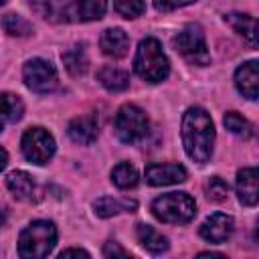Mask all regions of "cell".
I'll list each match as a JSON object with an SVG mask.
<instances>
[{
  "mask_svg": "<svg viewBox=\"0 0 259 259\" xmlns=\"http://www.w3.org/2000/svg\"><path fill=\"white\" fill-rule=\"evenodd\" d=\"M138 241L146 251H150L154 255L164 253L168 249V239L162 237L156 229H152L148 225H138Z\"/></svg>",
  "mask_w": 259,
  "mask_h": 259,
  "instance_id": "cell-19",
  "label": "cell"
},
{
  "mask_svg": "<svg viewBox=\"0 0 259 259\" xmlns=\"http://www.w3.org/2000/svg\"><path fill=\"white\" fill-rule=\"evenodd\" d=\"M111 180H113V184H115L117 188L127 190V188H134L140 178H138V170H136L132 164L119 162V164L111 170Z\"/></svg>",
  "mask_w": 259,
  "mask_h": 259,
  "instance_id": "cell-23",
  "label": "cell"
},
{
  "mask_svg": "<svg viewBox=\"0 0 259 259\" xmlns=\"http://www.w3.org/2000/svg\"><path fill=\"white\" fill-rule=\"evenodd\" d=\"M174 47L192 65H206L210 59L208 51H206L204 32L198 24H188L184 30H180L174 38Z\"/></svg>",
  "mask_w": 259,
  "mask_h": 259,
  "instance_id": "cell-6",
  "label": "cell"
},
{
  "mask_svg": "<svg viewBox=\"0 0 259 259\" xmlns=\"http://www.w3.org/2000/svg\"><path fill=\"white\" fill-rule=\"evenodd\" d=\"M196 0H154V6L160 10V12H170V10H176V8H182L186 4H192Z\"/></svg>",
  "mask_w": 259,
  "mask_h": 259,
  "instance_id": "cell-29",
  "label": "cell"
},
{
  "mask_svg": "<svg viewBox=\"0 0 259 259\" xmlns=\"http://www.w3.org/2000/svg\"><path fill=\"white\" fill-rule=\"evenodd\" d=\"M99 45H101V51L113 59H119L127 53L130 49V38L127 34L121 30V28H107L101 38H99Z\"/></svg>",
  "mask_w": 259,
  "mask_h": 259,
  "instance_id": "cell-15",
  "label": "cell"
},
{
  "mask_svg": "<svg viewBox=\"0 0 259 259\" xmlns=\"http://www.w3.org/2000/svg\"><path fill=\"white\" fill-rule=\"evenodd\" d=\"M28 6L42 18L51 22H63L69 20L71 8L65 0H28Z\"/></svg>",
  "mask_w": 259,
  "mask_h": 259,
  "instance_id": "cell-14",
  "label": "cell"
},
{
  "mask_svg": "<svg viewBox=\"0 0 259 259\" xmlns=\"http://www.w3.org/2000/svg\"><path fill=\"white\" fill-rule=\"evenodd\" d=\"M237 194L245 206H255L259 198L257 186V168H241L237 172Z\"/></svg>",
  "mask_w": 259,
  "mask_h": 259,
  "instance_id": "cell-11",
  "label": "cell"
},
{
  "mask_svg": "<svg viewBox=\"0 0 259 259\" xmlns=\"http://www.w3.org/2000/svg\"><path fill=\"white\" fill-rule=\"evenodd\" d=\"M22 154L32 164H47L55 154V140L42 127H30L24 132L20 142Z\"/></svg>",
  "mask_w": 259,
  "mask_h": 259,
  "instance_id": "cell-7",
  "label": "cell"
},
{
  "mask_svg": "<svg viewBox=\"0 0 259 259\" xmlns=\"http://www.w3.org/2000/svg\"><path fill=\"white\" fill-rule=\"evenodd\" d=\"M4 2H6V0H0V6H2V4H4Z\"/></svg>",
  "mask_w": 259,
  "mask_h": 259,
  "instance_id": "cell-34",
  "label": "cell"
},
{
  "mask_svg": "<svg viewBox=\"0 0 259 259\" xmlns=\"http://www.w3.org/2000/svg\"><path fill=\"white\" fill-rule=\"evenodd\" d=\"M6 162H8V154H6V150H2V148H0V172L4 170Z\"/></svg>",
  "mask_w": 259,
  "mask_h": 259,
  "instance_id": "cell-32",
  "label": "cell"
},
{
  "mask_svg": "<svg viewBox=\"0 0 259 259\" xmlns=\"http://www.w3.org/2000/svg\"><path fill=\"white\" fill-rule=\"evenodd\" d=\"M235 85L247 99H257L259 95V75H257V61H249L241 65L235 73Z\"/></svg>",
  "mask_w": 259,
  "mask_h": 259,
  "instance_id": "cell-13",
  "label": "cell"
},
{
  "mask_svg": "<svg viewBox=\"0 0 259 259\" xmlns=\"http://www.w3.org/2000/svg\"><path fill=\"white\" fill-rule=\"evenodd\" d=\"M138 204L134 200H117V198H111V196H103L99 200H95L93 208H95V214L101 217V219H107V217H113L117 212H123V210H134Z\"/></svg>",
  "mask_w": 259,
  "mask_h": 259,
  "instance_id": "cell-20",
  "label": "cell"
},
{
  "mask_svg": "<svg viewBox=\"0 0 259 259\" xmlns=\"http://www.w3.org/2000/svg\"><path fill=\"white\" fill-rule=\"evenodd\" d=\"M97 119L93 115H81V117H75L69 121V127H67V134L73 142L77 144H93L97 140Z\"/></svg>",
  "mask_w": 259,
  "mask_h": 259,
  "instance_id": "cell-12",
  "label": "cell"
},
{
  "mask_svg": "<svg viewBox=\"0 0 259 259\" xmlns=\"http://www.w3.org/2000/svg\"><path fill=\"white\" fill-rule=\"evenodd\" d=\"M97 79L107 91H125L130 87V75L123 69L113 65L101 67V71L97 73Z\"/></svg>",
  "mask_w": 259,
  "mask_h": 259,
  "instance_id": "cell-17",
  "label": "cell"
},
{
  "mask_svg": "<svg viewBox=\"0 0 259 259\" xmlns=\"http://www.w3.org/2000/svg\"><path fill=\"white\" fill-rule=\"evenodd\" d=\"M182 144L190 160L204 164L212 154L214 125L210 115L202 107L186 109L182 117Z\"/></svg>",
  "mask_w": 259,
  "mask_h": 259,
  "instance_id": "cell-1",
  "label": "cell"
},
{
  "mask_svg": "<svg viewBox=\"0 0 259 259\" xmlns=\"http://www.w3.org/2000/svg\"><path fill=\"white\" fill-rule=\"evenodd\" d=\"M6 186L20 200H28L34 194V180H32V176L28 172H22V170L10 172L8 178H6Z\"/></svg>",
  "mask_w": 259,
  "mask_h": 259,
  "instance_id": "cell-18",
  "label": "cell"
},
{
  "mask_svg": "<svg viewBox=\"0 0 259 259\" xmlns=\"http://www.w3.org/2000/svg\"><path fill=\"white\" fill-rule=\"evenodd\" d=\"M152 212L158 221L170 225H184L194 219L196 202L186 192H168L152 202Z\"/></svg>",
  "mask_w": 259,
  "mask_h": 259,
  "instance_id": "cell-4",
  "label": "cell"
},
{
  "mask_svg": "<svg viewBox=\"0 0 259 259\" xmlns=\"http://www.w3.org/2000/svg\"><path fill=\"white\" fill-rule=\"evenodd\" d=\"M2 26L8 34L12 36H28L32 32V26L26 18L18 16V14H6L4 20H2Z\"/></svg>",
  "mask_w": 259,
  "mask_h": 259,
  "instance_id": "cell-25",
  "label": "cell"
},
{
  "mask_svg": "<svg viewBox=\"0 0 259 259\" xmlns=\"http://www.w3.org/2000/svg\"><path fill=\"white\" fill-rule=\"evenodd\" d=\"M63 63H65L67 71H69L71 75H75V77L83 75V73L87 71V65H89L83 47H73L71 51L63 53Z\"/></svg>",
  "mask_w": 259,
  "mask_h": 259,
  "instance_id": "cell-24",
  "label": "cell"
},
{
  "mask_svg": "<svg viewBox=\"0 0 259 259\" xmlns=\"http://www.w3.org/2000/svg\"><path fill=\"white\" fill-rule=\"evenodd\" d=\"M223 123H225V127H227L231 134H235V136H241V138H249V136H251V123H249L243 115H239L237 111H229V113L223 117Z\"/></svg>",
  "mask_w": 259,
  "mask_h": 259,
  "instance_id": "cell-26",
  "label": "cell"
},
{
  "mask_svg": "<svg viewBox=\"0 0 259 259\" xmlns=\"http://www.w3.org/2000/svg\"><path fill=\"white\" fill-rule=\"evenodd\" d=\"M225 22L231 24V28L235 32H239L251 47L257 45V22L253 16L249 14H239V12H231L225 16Z\"/></svg>",
  "mask_w": 259,
  "mask_h": 259,
  "instance_id": "cell-16",
  "label": "cell"
},
{
  "mask_svg": "<svg viewBox=\"0 0 259 259\" xmlns=\"http://www.w3.org/2000/svg\"><path fill=\"white\" fill-rule=\"evenodd\" d=\"M103 255H105V257H127L130 253H127L125 249H121L117 243L109 241V243L103 247Z\"/></svg>",
  "mask_w": 259,
  "mask_h": 259,
  "instance_id": "cell-30",
  "label": "cell"
},
{
  "mask_svg": "<svg viewBox=\"0 0 259 259\" xmlns=\"http://www.w3.org/2000/svg\"><path fill=\"white\" fill-rule=\"evenodd\" d=\"M107 10V0H77L75 2V16L79 20L91 22L99 20Z\"/></svg>",
  "mask_w": 259,
  "mask_h": 259,
  "instance_id": "cell-21",
  "label": "cell"
},
{
  "mask_svg": "<svg viewBox=\"0 0 259 259\" xmlns=\"http://www.w3.org/2000/svg\"><path fill=\"white\" fill-rule=\"evenodd\" d=\"M233 225L235 223L229 214L214 212L200 225V237L208 243H225L233 235Z\"/></svg>",
  "mask_w": 259,
  "mask_h": 259,
  "instance_id": "cell-9",
  "label": "cell"
},
{
  "mask_svg": "<svg viewBox=\"0 0 259 259\" xmlns=\"http://www.w3.org/2000/svg\"><path fill=\"white\" fill-rule=\"evenodd\" d=\"M57 243V229L51 221H32L18 237V253L26 259L47 257Z\"/></svg>",
  "mask_w": 259,
  "mask_h": 259,
  "instance_id": "cell-3",
  "label": "cell"
},
{
  "mask_svg": "<svg viewBox=\"0 0 259 259\" xmlns=\"http://www.w3.org/2000/svg\"><path fill=\"white\" fill-rule=\"evenodd\" d=\"M22 113H24V103H22V99L18 95L8 93V91L0 93V115L4 119L14 123V121H18L22 117Z\"/></svg>",
  "mask_w": 259,
  "mask_h": 259,
  "instance_id": "cell-22",
  "label": "cell"
},
{
  "mask_svg": "<svg viewBox=\"0 0 259 259\" xmlns=\"http://www.w3.org/2000/svg\"><path fill=\"white\" fill-rule=\"evenodd\" d=\"M113 8L123 18H138L140 14H144L146 4L144 0H113Z\"/></svg>",
  "mask_w": 259,
  "mask_h": 259,
  "instance_id": "cell-27",
  "label": "cell"
},
{
  "mask_svg": "<svg viewBox=\"0 0 259 259\" xmlns=\"http://www.w3.org/2000/svg\"><path fill=\"white\" fill-rule=\"evenodd\" d=\"M134 69L148 83H160L168 77L170 65H168V59L156 38L148 36V38L140 40L136 59H134Z\"/></svg>",
  "mask_w": 259,
  "mask_h": 259,
  "instance_id": "cell-2",
  "label": "cell"
},
{
  "mask_svg": "<svg viewBox=\"0 0 259 259\" xmlns=\"http://www.w3.org/2000/svg\"><path fill=\"white\" fill-rule=\"evenodd\" d=\"M146 180L152 186H168L186 180V170L180 164H150L146 168Z\"/></svg>",
  "mask_w": 259,
  "mask_h": 259,
  "instance_id": "cell-10",
  "label": "cell"
},
{
  "mask_svg": "<svg viewBox=\"0 0 259 259\" xmlns=\"http://www.w3.org/2000/svg\"><path fill=\"white\" fill-rule=\"evenodd\" d=\"M71 255H77V257H89V253L83 251V249H65V251L61 253V257H71Z\"/></svg>",
  "mask_w": 259,
  "mask_h": 259,
  "instance_id": "cell-31",
  "label": "cell"
},
{
  "mask_svg": "<svg viewBox=\"0 0 259 259\" xmlns=\"http://www.w3.org/2000/svg\"><path fill=\"white\" fill-rule=\"evenodd\" d=\"M0 132H2V119H0Z\"/></svg>",
  "mask_w": 259,
  "mask_h": 259,
  "instance_id": "cell-33",
  "label": "cell"
},
{
  "mask_svg": "<svg viewBox=\"0 0 259 259\" xmlns=\"http://www.w3.org/2000/svg\"><path fill=\"white\" fill-rule=\"evenodd\" d=\"M227 194H229V186H227V182H225L223 178L212 176V178L206 182V196H208L210 200L223 202V200L227 198Z\"/></svg>",
  "mask_w": 259,
  "mask_h": 259,
  "instance_id": "cell-28",
  "label": "cell"
},
{
  "mask_svg": "<svg viewBox=\"0 0 259 259\" xmlns=\"http://www.w3.org/2000/svg\"><path fill=\"white\" fill-rule=\"evenodd\" d=\"M148 117L146 113L132 103H125L119 107V111L115 113L113 119V130L115 136L123 142V144H138L148 136Z\"/></svg>",
  "mask_w": 259,
  "mask_h": 259,
  "instance_id": "cell-5",
  "label": "cell"
},
{
  "mask_svg": "<svg viewBox=\"0 0 259 259\" xmlns=\"http://www.w3.org/2000/svg\"><path fill=\"white\" fill-rule=\"evenodd\" d=\"M22 77L28 89L36 91V93H49L57 87V71L55 67L45 61V59H30L26 61L24 69H22Z\"/></svg>",
  "mask_w": 259,
  "mask_h": 259,
  "instance_id": "cell-8",
  "label": "cell"
}]
</instances>
